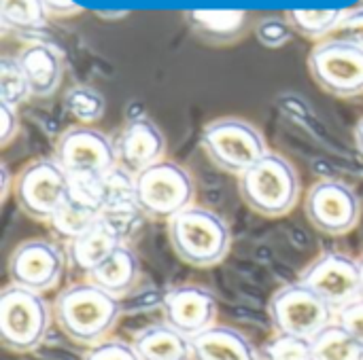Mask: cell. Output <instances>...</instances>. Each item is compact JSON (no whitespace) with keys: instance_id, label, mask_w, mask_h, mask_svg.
Returning a JSON list of instances; mask_svg holds the SVG:
<instances>
[{"instance_id":"obj_1","label":"cell","mask_w":363,"mask_h":360,"mask_svg":"<svg viewBox=\"0 0 363 360\" xmlns=\"http://www.w3.org/2000/svg\"><path fill=\"white\" fill-rule=\"evenodd\" d=\"M119 314V299L91 280L70 284L53 303V318L62 333L74 344L89 348L106 339Z\"/></svg>"},{"instance_id":"obj_2","label":"cell","mask_w":363,"mask_h":360,"mask_svg":"<svg viewBox=\"0 0 363 360\" xmlns=\"http://www.w3.org/2000/svg\"><path fill=\"white\" fill-rule=\"evenodd\" d=\"M170 246L177 257L194 267L221 263L232 246L228 223L213 210L189 206L168 223Z\"/></svg>"},{"instance_id":"obj_3","label":"cell","mask_w":363,"mask_h":360,"mask_svg":"<svg viewBox=\"0 0 363 360\" xmlns=\"http://www.w3.org/2000/svg\"><path fill=\"white\" fill-rule=\"evenodd\" d=\"M238 193L251 210L274 219L287 214L298 204L300 178L283 155L268 151L238 176Z\"/></svg>"},{"instance_id":"obj_4","label":"cell","mask_w":363,"mask_h":360,"mask_svg":"<svg viewBox=\"0 0 363 360\" xmlns=\"http://www.w3.org/2000/svg\"><path fill=\"white\" fill-rule=\"evenodd\" d=\"M194 178L177 161H157L136 174V202L145 219L170 223L194 206Z\"/></svg>"},{"instance_id":"obj_5","label":"cell","mask_w":363,"mask_h":360,"mask_svg":"<svg viewBox=\"0 0 363 360\" xmlns=\"http://www.w3.org/2000/svg\"><path fill=\"white\" fill-rule=\"evenodd\" d=\"M51 325L43 293L9 284L0 293V342L11 352L36 350Z\"/></svg>"},{"instance_id":"obj_6","label":"cell","mask_w":363,"mask_h":360,"mask_svg":"<svg viewBox=\"0 0 363 360\" xmlns=\"http://www.w3.org/2000/svg\"><path fill=\"white\" fill-rule=\"evenodd\" d=\"M200 142L208 159L219 170L238 176L268 153L266 140L259 129L236 117H225L208 123L202 129Z\"/></svg>"},{"instance_id":"obj_7","label":"cell","mask_w":363,"mask_h":360,"mask_svg":"<svg viewBox=\"0 0 363 360\" xmlns=\"http://www.w3.org/2000/svg\"><path fill=\"white\" fill-rule=\"evenodd\" d=\"M270 320L279 335L315 339L334 323V308L304 282L279 289L270 301Z\"/></svg>"},{"instance_id":"obj_8","label":"cell","mask_w":363,"mask_h":360,"mask_svg":"<svg viewBox=\"0 0 363 360\" xmlns=\"http://www.w3.org/2000/svg\"><path fill=\"white\" fill-rule=\"evenodd\" d=\"M70 176L55 159H36L21 168L15 178V199L23 214L51 223L68 197Z\"/></svg>"},{"instance_id":"obj_9","label":"cell","mask_w":363,"mask_h":360,"mask_svg":"<svg viewBox=\"0 0 363 360\" xmlns=\"http://www.w3.org/2000/svg\"><path fill=\"white\" fill-rule=\"evenodd\" d=\"M308 68L319 87L338 98L363 93V49L342 38L319 42L308 55Z\"/></svg>"},{"instance_id":"obj_10","label":"cell","mask_w":363,"mask_h":360,"mask_svg":"<svg viewBox=\"0 0 363 360\" xmlns=\"http://www.w3.org/2000/svg\"><path fill=\"white\" fill-rule=\"evenodd\" d=\"M53 159L66 170L68 176H104L117 166L115 142L89 125L66 129L55 144Z\"/></svg>"},{"instance_id":"obj_11","label":"cell","mask_w":363,"mask_h":360,"mask_svg":"<svg viewBox=\"0 0 363 360\" xmlns=\"http://www.w3.org/2000/svg\"><path fill=\"white\" fill-rule=\"evenodd\" d=\"M306 216L321 233L345 236L362 216L359 195L340 180H319L311 187L304 204Z\"/></svg>"},{"instance_id":"obj_12","label":"cell","mask_w":363,"mask_h":360,"mask_svg":"<svg viewBox=\"0 0 363 360\" xmlns=\"http://www.w3.org/2000/svg\"><path fill=\"white\" fill-rule=\"evenodd\" d=\"M300 282L325 299L334 312L362 299V272L359 261L345 252H325L313 261L302 274Z\"/></svg>"},{"instance_id":"obj_13","label":"cell","mask_w":363,"mask_h":360,"mask_svg":"<svg viewBox=\"0 0 363 360\" xmlns=\"http://www.w3.org/2000/svg\"><path fill=\"white\" fill-rule=\"evenodd\" d=\"M66 250L49 240H28L9 259L11 284L45 293L55 289L66 267Z\"/></svg>"},{"instance_id":"obj_14","label":"cell","mask_w":363,"mask_h":360,"mask_svg":"<svg viewBox=\"0 0 363 360\" xmlns=\"http://www.w3.org/2000/svg\"><path fill=\"white\" fill-rule=\"evenodd\" d=\"M164 318L170 327L191 339L215 327L217 299L208 289L202 286H177L164 297Z\"/></svg>"},{"instance_id":"obj_15","label":"cell","mask_w":363,"mask_h":360,"mask_svg":"<svg viewBox=\"0 0 363 360\" xmlns=\"http://www.w3.org/2000/svg\"><path fill=\"white\" fill-rule=\"evenodd\" d=\"M117 163L130 174H140L149 166L164 159L166 138L162 129L147 117L132 119L115 140Z\"/></svg>"},{"instance_id":"obj_16","label":"cell","mask_w":363,"mask_h":360,"mask_svg":"<svg viewBox=\"0 0 363 360\" xmlns=\"http://www.w3.org/2000/svg\"><path fill=\"white\" fill-rule=\"evenodd\" d=\"M17 62L30 85V93L36 98L51 95L62 81V55L47 42H32L23 47Z\"/></svg>"},{"instance_id":"obj_17","label":"cell","mask_w":363,"mask_h":360,"mask_svg":"<svg viewBox=\"0 0 363 360\" xmlns=\"http://www.w3.org/2000/svg\"><path fill=\"white\" fill-rule=\"evenodd\" d=\"M119 244H123V242L102 221H98L89 231H85L79 238L68 242V246H66L68 265L74 272L89 276L96 267H100L115 252V248Z\"/></svg>"},{"instance_id":"obj_18","label":"cell","mask_w":363,"mask_h":360,"mask_svg":"<svg viewBox=\"0 0 363 360\" xmlns=\"http://www.w3.org/2000/svg\"><path fill=\"white\" fill-rule=\"evenodd\" d=\"M191 350L194 360H257L255 348L240 331L219 325L191 337Z\"/></svg>"},{"instance_id":"obj_19","label":"cell","mask_w":363,"mask_h":360,"mask_svg":"<svg viewBox=\"0 0 363 360\" xmlns=\"http://www.w3.org/2000/svg\"><path fill=\"white\" fill-rule=\"evenodd\" d=\"M138 276H140L138 257L134 255L130 246L119 244L115 252L87 276V280H91L94 284H98L113 297L121 299L136 286Z\"/></svg>"},{"instance_id":"obj_20","label":"cell","mask_w":363,"mask_h":360,"mask_svg":"<svg viewBox=\"0 0 363 360\" xmlns=\"http://www.w3.org/2000/svg\"><path fill=\"white\" fill-rule=\"evenodd\" d=\"M140 360H194L191 339L168 323L143 329L134 337Z\"/></svg>"},{"instance_id":"obj_21","label":"cell","mask_w":363,"mask_h":360,"mask_svg":"<svg viewBox=\"0 0 363 360\" xmlns=\"http://www.w3.org/2000/svg\"><path fill=\"white\" fill-rule=\"evenodd\" d=\"M187 19L191 28L206 40L213 42H228L238 38L247 28V13L245 11H211L198 8L189 11Z\"/></svg>"},{"instance_id":"obj_22","label":"cell","mask_w":363,"mask_h":360,"mask_svg":"<svg viewBox=\"0 0 363 360\" xmlns=\"http://www.w3.org/2000/svg\"><path fill=\"white\" fill-rule=\"evenodd\" d=\"M311 342L315 360H363V344L340 323H332Z\"/></svg>"},{"instance_id":"obj_23","label":"cell","mask_w":363,"mask_h":360,"mask_svg":"<svg viewBox=\"0 0 363 360\" xmlns=\"http://www.w3.org/2000/svg\"><path fill=\"white\" fill-rule=\"evenodd\" d=\"M47 17L43 0H0V21L6 30L36 32L45 25Z\"/></svg>"},{"instance_id":"obj_24","label":"cell","mask_w":363,"mask_h":360,"mask_svg":"<svg viewBox=\"0 0 363 360\" xmlns=\"http://www.w3.org/2000/svg\"><path fill=\"white\" fill-rule=\"evenodd\" d=\"M347 11L342 8H291L287 11V21L291 28L308 38H321L336 32Z\"/></svg>"},{"instance_id":"obj_25","label":"cell","mask_w":363,"mask_h":360,"mask_svg":"<svg viewBox=\"0 0 363 360\" xmlns=\"http://www.w3.org/2000/svg\"><path fill=\"white\" fill-rule=\"evenodd\" d=\"M100 221V214L87 208H81L72 202H64V206L55 212V216L51 219V227L55 229V233L64 240H74L81 233L89 231L96 223Z\"/></svg>"},{"instance_id":"obj_26","label":"cell","mask_w":363,"mask_h":360,"mask_svg":"<svg viewBox=\"0 0 363 360\" xmlns=\"http://www.w3.org/2000/svg\"><path fill=\"white\" fill-rule=\"evenodd\" d=\"M30 93V85L26 74L17 62V57H2L0 59V102L11 106H19Z\"/></svg>"},{"instance_id":"obj_27","label":"cell","mask_w":363,"mask_h":360,"mask_svg":"<svg viewBox=\"0 0 363 360\" xmlns=\"http://www.w3.org/2000/svg\"><path fill=\"white\" fill-rule=\"evenodd\" d=\"M66 108L83 123H94L104 115V98L87 85H77L66 93Z\"/></svg>"},{"instance_id":"obj_28","label":"cell","mask_w":363,"mask_h":360,"mask_svg":"<svg viewBox=\"0 0 363 360\" xmlns=\"http://www.w3.org/2000/svg\"><path fill=\"white\" fill-rule=\"evenodd\" d=\"M268 360H315L313 359V342L294 337V335H277L266 346Z\"/></svg>"},{"instance_id":"obj_29","label":"cell","mask_w":363,"mask_h":360,"mask_svg":"<svg viewBox=\"0 0 363 360\" xmlns=\"http://www.w3.org/2000/svg\"><path fill=\"white\" fill-rule=\"evenodd\" d=\"M291 23L287 21V17H262L255 25V34H257V40L264 45V47H270V49H279L283 45L289 42L291 38Z\"/></svg>"},{"instance_id":"obj_30","label":"cell","mask_w":363,"mask_h":360,"mask_svg":"<svg viewBox=\"0 0 363 360\" xmlns=\"http://www.w3.org/2000/svg\"><path fill=\"white\" fill-rule=\"evenodd\" d=\"M83 360H140L134 344H125L119 339H104L91 346Z\"/></svg>"},{"instance_id":"obj_31","label":"cell","mask_w":363,"mask_h":360,"mask_svg":"<svg viewBox=\"0 0 363 360\" xmlns=\"http://www.w3.org/2000/svg\"><path fill=\"white\" fill-rule=\"evenodd\" d=\"M334 34H336V38L355 42V45H359L363 49V6H357L353 11H347Z\"/></svg>"},{"instance_id":"obj_32","label":"cell","mask_w":363,"mask_h":360,"mask_svg":"<svg viewBox=\"0 0 363 360\" xmlns=\"http://www.w3.org/2000/svg\"><path fill=\"white\" fill-rule=\"evenodd\" d=\"M336 323H340L359 344H363V297L336 312Z\"/></svg>"},{"instance_id":"obj_33","label":"cell","mask_w":363,"mask_h":360,"mask_svg":"<svg viewBox=\"0 0 363 360\" xmlns=\"http://www.w3.org/2000/svg\"><path fill=\"white\" fill-rule=\"evenodd\" d=\"M0 119H2V125H0V144L6 146L17 136V129H19L17 106H11L6 102H0Z\"/></svg>"},{"instance_id":"obj_34","label":"cell","mask_w":363,"mask_h":360,"mask_svg":"<svg viewBox=\"0 0 363 360\" xmlns=\"http://www.w3.org/2000/svg\"><path fill=\"white\" fill-rule=\"evenodd\" d=\"M43 4H45L47 13L55 15V17H70L81 11V6L74 0H43Z\"/></svg>"},{"instance_id":"obj_35","label":"cell","mask_w":363,"mask_h":360,"mask_svg":"<svg viewBox=\"0 0 363 360\" xmlns=\"http://www.w3.org/2000/svg\"><path fill=\"white\" fill-rule=\"evenodd\" d=\"M9 168L6 166H2V202L6 199V195H9Z\"/></svg>"},{"instance_id":"obj_36","label":"cell","mask_w":363,"mask_h":360,"mask_svg":"<svg viewBox=\"0 0 363 360\" xmlns=\"http://www.w3.org/2000/svg\"><path fill=\"white\" fill-rule=\"evenodd\" d=\"M355 142H357V149L362 151L363 155V119L357 123V127H355Z\"/></svg>"},{"instance_id":"obj_37","label":"cell","mask_w":363,"mask_h":360,"mask_svg":"<svg viewBox=\"0 0 363 360\" xmlns=\"http://www.w3.org/2000/svg\"><path fill=\"white\" fill-rule=\"evenodd\" d=\"M359 272H362V297H363V255L359 257Z\"/></svg>"}]
</instances>
